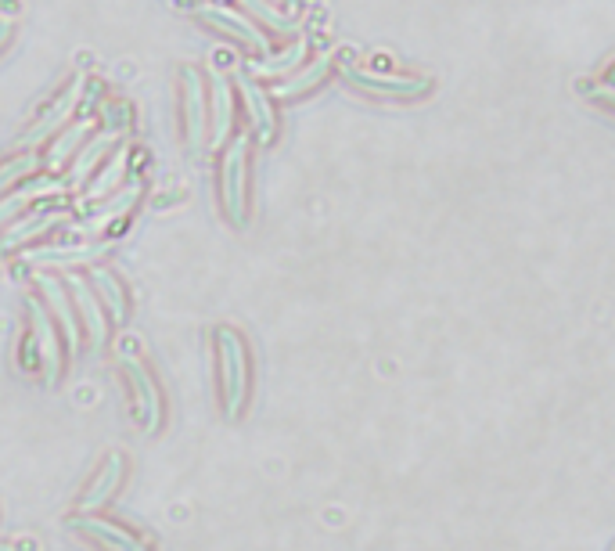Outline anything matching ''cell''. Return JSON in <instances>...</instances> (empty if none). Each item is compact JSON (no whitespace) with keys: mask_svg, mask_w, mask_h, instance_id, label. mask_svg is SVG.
<instances>
[{"mask_svg":"<svg viewBox=\"0 0 615 551\" xmlns=\"http://www.w3.org/2000/svg\"><path fill=\"white\" fill-rule=\"evenodd\" d=\"M216 346H220V379H223V411L227 418H238L245 407V393H249V361H245V343L234 328H220L216 332Z\"/></svg>","mask_w":615,"mask_h":551,"instance_id":"obj_1","label":"cell"},{"mask_svg":"<svg viewBox=\"0 0 615 551\" xmlns=\"http://www.w3.org/2000/svg\"><path fill=\"white\" fill-rule=\"evenodd\" d=\"M245 155H249V141L238 137L223 159V209H227V217L231 224H245V191H249V163H245Z\"/></svg>","mask_w":615,"mask_h":551,"instance_id":"obj_2","label":"cell"},{"mask_svg":"<svg viewBox=\"0 0 615 551\" xmlns=\"http://www.w3.org/2000/svg\"><path fill=\"white\" fill-rule=\"evenodd\" d=\"M123 375H126V386L134 393V411H137V422H141L144 433H152L155 425L162 418V404H159V393H155V382L152 375L141 368L137 361L126 357L123 361Z\"/></svg>","mask_w":615,"mask_h":551,"instance_id":"obj_3","label":"cell"},{"mask_svg":"<svg viewBox=\"0 0 615 551\" xmlns=\"http://www.w3.org/2000/svg\"><path fill=\"white\" fill-rule=\"evenodd\" d=\"M29 325H33V339L36 346H40V357H44V368H47V382H58V375H62V346H58V328H54V321L44 314V310L36 307V303H29Z\"/></svg>","mask_w":615,"mask_h":551,"instance_id":"obj_4","label":"cell"},{"mask_svg":"<svg viewBox=\"0 0 615 551\" xmlns=\"http://www.w3.org/2000/svg\"><path fill=\"white\" fill-rule=\"evenodd\" d=\"M184 130H188L191 152H202L205 137V94L198 69H184Z\"/></svg>","mask_w":615,"mask_h":551,"instance_id":"obj_5","label":"cell"},{"mask_svg":"<svg viewBox=\"0 0 615 551\" xmlns=\"http://www.w3.org/2000/svg\"><path fill=\"white\" fill-rule=\"evenodd\" d=\"M80 87H83V80H72V87H69V91H65L62 98L54 101L51 109H47L44 116H40V123H36V127L29 130L26 137H22V145H29V148H33V145H40V141H47V137H51L54 130L62 127L65 119H69L72 112H76V101H80Z\"/></svg>","mask_w":615,"mask_h":551,"instance_id":"obj_6","label":"cell"},{"mask_svg":"<svg viewBox=\"0 0 615 551\" xmlns=\"http://www.w3.org/2000/svg\"><path fill=\"white\" fill-rule=\"evenodd\" d=\"M69 285H72V296H76V307H80V317L87 321L90 343L101 346L108 335V321L98 307V296H94V289H90V281H83V278H69Z\"/></svg>","mask_w":615,"mask_h":551,"instance_id":"obj_7","label":"cell"},{"mask_svg":"<svg viewBox=\"0 0 615 551\" xmlns=\"http://www.w3.org/2000/svg\"><path fill=\"white\" fill-rule=\"evenodd\" d=\"M76 530H80L83 537H90V541L98 544V548H105V551H148L141 541H134L126 530H119V526H112V523H101V519H83V523H76Z\"/></svg>","mask_w":615,"mask_h":551,"instance_id":"obj_8","label":"cell"},{"mask_svg":"<svg viewBox=\"0 0 615 551\" xmlns=\"http://www.w3.org/2000/svg\"><path fill=\"white\" fill-rule=\"evenodd\" d=\"M119 479H123V458L119 454H112V458L101 465V472L94 476V483H90V490L83 494L80 501V512H94V508H101L108 501V497L116 494Z\"/></svg>","mask_w":615,"mask_h":551,"instance_id":"obj_9","label":"cell"},{"mask_svg":"<svg viewBox=\"0 0 615 551\" xmlns=\"http://www.w3.org/2000/svg\"><path fill=\"white\" fill-rule=\"evenodd\" d=\"M137 191H141L137 184H134V188H126L123 195H119V202L105 206L98 217H90V220H83V224H76V231H80V235H101L105 227L123 224V220L130 217V209H134V202H137Z\"/></svg>","mask_w":615,"mask_h":551,"instance_id":"obj_10","label":"cell"},{"mask_svg":"<svg viewBox=\"0 0 615 551\" xmlns=\"http://www.w3.org/2000/svg\"><path fill=\"white\" fill-rule=\"evenodd\" d=\"M65 213H36V217H22L15 227H8V235L0 238V253H8V249H18V245H26L29 238L44 235L51 224H62Z\"/></svg>","mask_w":615,"mask_h":551,"instance_id":"obj_11","label":"cell"},{"mask_svg":"<svg viewBox=\"0 0 615 551\" xmlns=\"http://www.w3.org/2000/svg\"><path fill=\"white\" fill-rule=\"evenodd\" d=\"M202 19L209 22V26L223 29V33H231L238 44H263V37H259V29L252 26V22H245L241 15H234L231 8H205Z\"/></svg>","mask_w":615,"mask_h":551,"instance_id":"obj_12","label":"cell"},{"mask_svg":"<svg viewBox=\"0 0 615 551\" xmlns=\"http://www.w3.org/2000/svg\"><path fill=\"white\" fill-rule=\"evenodd\" d=\"M116 137H119L116 130H105V134H98L87 148H83L80 155H76V163H72V184H76V188L87 181L90 173L98 170V163L108 155V148L116 145Z\"/></svg>","mask_w":615,"mask_h":551,"instance_id":"obj_13","label":"cell"},{"mask_svg":"<svg viewBox=\"0 0 615 551\" xmlns=\"http://www.w3.org/2000/svg\"><path fill=\"white\" fill-rule=\"evenodd\" d=\"M40 289H44V296H47V303H51V310H54V317H58V325H62V332H65V339H69V346H76L80 343V328H76V317H72V310H69V299H65V289L58 285V278H40Z\"/></svg>","mask_w":615,"mask_h":551,"instance_id":"obj_14","label":"cell"},{"mask_svg":"<svg viewBox=\"0 0 615 551\" xmlns=\"http://www.w3.org/2000/svg\"><path fill=\"white\" fill-rule=\"evenodd\" d=\"M105 256V245H69V249H44V253H26L29 263H47V267H62V263H94Z\"/></svg>","mask_w":615,"mask_h":551,"instance_id":"obj_15","label":"cell"},{"mask_svg":"<svg viewBox=\"0 0 615 551\" xmlns=\"http://www.w3.org/2000/svg\"><path fill=\"white\" fill-rule=\"evenodd\" d=\"M47 195H62V188L58 184H36V188H18V191H11L8 199H0V227L8 224L15 213H22V209L29 206V202H36V199H47Z\"/></svg>","mask_w":615,"mask_h":551,"instance_id":"obj_16","label":"cell"},{"mask_svg":"<svg viewBox=\"0 0 615 551\" xmlns=\"http://www.w3.org/2000/svg\"><path fill=\"white\" fill-rule=\"evenodd\" d=\"M90 289H98L101 296H105V307L108 314L116 317V325L126 317V296H123V285L116 281V274L108 271H94L90 274Z\"/></svg>","mask_w":615,"mask_h":551,"instance_id":"obj_17","label":"cell"},{"mask_svg":"<svg viewBox=\"0 0 615 551\" xmlns=\"http://www.w3.org/2000/svg\"><path fill=\"white\" fill-rule=\"evenodd\" d=\"M213 119H216L213 141L220 145V141H227V134H231V119H234V98L223 80H216V87H213Z\"/></svg>","mask_w":615,"mask_h":551,"instance_id":"obj_18","label":"cell"},{"mask_svg":"<svg viewBox=\"0 0 615 551\" xmlns=\"http://www.w3.org/2000/svg\"><path fill=\"white\" fill-rule=\"evenodd\" d=\"M126 163H130V152H126V148H119V152H116V159H108L105 173H101L98 181H94V188L87 191V199H105L108 191H112L119 181H123Z\"/></svg>","mask_w":615,"mask_h":551,"instance_id":"obj_19","label":"cell"},{"mask_svg":"<svg viewBox=\"0 0 615 551\" xmlns=\"http://www.w3.org/2000/svg\"><path fill=\"white\" fill-rule=\"evenodd\" d=\"M241 91H245V101H249L252 119H256V127H259V137H263V141H270V134H274V116H270L267 94L256 91L252 83H241Z\"/></svg>","mask_w":615,"mask_h":551,"instance_id":"obj_20","label":"cell"},{"mask_svg":"<svg viewBox=\"0 0 615 551\" xmlns=\"http://www.w3.org/2000/svg\"><path fill=\"white\" fill-rule=\"evenodd\" d=\"M87 130H90V119H80V123H76L72 130H65L62 141H58V145L51 148V155H47V163H51V166H62L65 159H69L72 148H76V145L83 141V134H87Z\"/></svg>","mask_w":615,"mask_h":551,"instance_id":"obj_21","label":"cell"},{"mask_svg":"<svg viewBox=\"0 0 615 551\" xmlns=\"http://www.w3.org/2000/svg\"><path fill=\"white\" fill-rule=\"evenodd\" d=\"M36 170V155H18L15 163L0 166V191H8L15 181H22V177H29V173Z\"/></svg>","mask_w":615,"mask_h":551,"instance_id":"obj_22","label":"cell"},{"mask_svg":"<svg viewBox=\"0 0 615 551\" xmlns=\"http://www.w3.org/2000/svg\"><path fill=\"white\" fill-rule=\"evenodd\" d=\"M4 40H8V26H0V44H4Z\"/></svg>","mask_w":615,"mask_h":551,"instance_id":"obj_23","label":"cell"},{"mask_svg":"<svg viewBox=\"0 0 615 551\" xmlns=\"http://www.w3.org/2000/svg\"><path fill=\"white\" fill-rule=\"evenodd\" d=\"M0 551H18L15 544H0Z\"/></svg>","mask_w":615,"mask_h":551,"instance_id":"obj_24","label":"cell"}]
</instances>
